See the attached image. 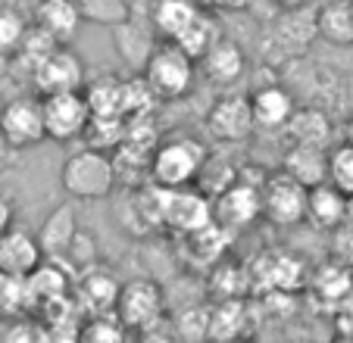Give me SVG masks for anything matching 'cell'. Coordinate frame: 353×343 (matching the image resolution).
Listing matches in <instances>:
<instances>
[{
    "instance_id": "obj_24",
    "label": "cell",
    "mask_w": 353,
    "mask_h": 343,
    "mask_svg": "<svg viewBox=\"0 0 353 343\" xmlns=\"http://www.w3.org/2000/svg\"><path fill=\"white\" fill-rule=\"evenodd\" d=\"M32 22L26 19V13H19L16 7H0V60H10L22 50Z\"/></svg>"
},
{
    "instance_id": "obj_10",
    "label": "cell",
    "mask_w": 353,
    "mask_h": 343,
    "mask_svg": "<svg viewBox=\"0 0 353 343\" xmlns=\"http://www.w3.org/2000/svg\"><path fill=\"white\" fill-rule=\"evenodd\" d=\"M207 128L222 144H241V141H247L256 128L250 97H241V94L219 97L207 112Z\"/></svg>"
},
{
    "instance_id": "obj_4",
    "label": "cell",
    "mask_w": 353,
    "mask_h": 343,
    "mask_svg": "<svg viewBox=\"0 0 353 343\" xmlns=\"http://www.w3.org/2000/svg\"><path fill=\"white\" fill-rule=\"evenodd\" d=\"M163 312H166V293H163V287L157 281L134 278V281H125L119 287L113 315L119 318V324L125 331L144 334V331L157 328L163 322Z\"/></svg>"
},
{
    "instance_id": "obj_1",
    "label": "cell",
    "mask_w": 353,
    "mask_h": 343,
    "mask_svg": "<svg viewBox=\"0 0 353 343\" xmlns=\"http://www.w3.org/2000/svg\"><path fill=\"white\" fill-rule=\"evenodd\" d=\"M207 165V150L191 134H175V138L157 144L154 159H150V181L169 191L194 187L200 181V172Z\"/></svg>"
},
{
    "instance_id": "obj_14",
    "label": "cell",
    "mask_w": 353,
    "mask_h": 343,
    "mask_svg": "<svg viewBox=\"0 0 353 343\" xmlns=\"http://www.w3.org/2000/svg\"><path fill=\"white\" fill-rule=\"evenodd\" d=\"M81 10L79 0H38L32 13V25L41 28L44 34L57 41V44H69L81 25Z\"/></svg>"
},
{
    "instance_id": "obj_35",
    "label": "cell",
    "mask_w": 353,
    "mask_h": 343,
    "mask_svg": "<svg viewBox=\"0 0 353 343\" xmlns=\"http://www.w3.org/2000/svg\"><path fill=\"white\" fill-rule=\"evenodd\" d=\"M279 10H300V7H310L313 0H272Z\"/></svg>"
},
{
    "instance_id": "obj_32",
    "label": "cell",
    "mask_w": 353,
    "mask_h": 343,
    "mask_svg": "<svg viewBox=\"0 0 353 343\" xmlns=\"http://www.w3.org/2000/svg\"><path fill=\"white\" fill-rule=\"evenodd\" d=\"M141 343H181V337L175 334L172 328H163V322H160L157 328H150V331L141 334Z\"/></svg>"
},
{
    "instance_id": "obj_13",
    "label": "cell",
    "mask_w": 353,
    "mask_h": 343,
    "mask_svg": "<svg viewBox=\"0 0 353 343\" xmlns=\"http://www.w3.org/2000/svg\"><path fill=\"white\" fill-rule=\"evenodd\" d=\"M197 66H200V72H203V79H207L210 85L228 87V85H234V81L244 75V69H247L244 47H241L238 41H232V38H219L197 60Z\"/></svg>"
},
{
    "instance_id": "obj_12",
    "label": "cell",
    "mask_w": 353,
    "mask_h": 343,
    "mask_svg": "<svg viewBox=\"0 0 353 343\" xmlns=\"http://www.w3.org/2000/svg\"><path fill=\"white\" fill-rule=\"evenodd\" d=\"M44 262V250L38 244V234H28L22 228H10L0 234V275L28 278Z\"/></svg>"
},
{
    "instance_id": "obj_21",
    "label": "cell",
    "mask_w": 353,
    "mask_h": 343,
    "mask_svg": "<svg viewBox=\"0 0 353 343\" xmlns=\"http://www.w3.org/2000/svg\"><path fill=\"white\" fill-rule=\"evenodd\" d=\"M316 32L332 44H353V0H325L316 10Z\"/></svg>"
},
{
    "instance_id": "obj_30",
    "label": "cell",
    "mask_w": 353,
    "mask_h": 343,
    "mask_svg": "<svg viewBox=\"0 0 353 343\" xmlns=\"http://www.w3.org/2000/svg\"><path fill=\"white\" fill-rule=\"evenodd\" d=\"M97 244H94V238L88 231H79L72 240V247H69V253L63 259H69V262L75 265V269H94V262H97Z\"/></svg>"
},
{
    "instance_id": "obj_25",
    "label": "cell",
    "mask_w": 353,
    "mask_h": 343,
    "mask_svg": "<svg viewBox=\"0 0 353 343\" xmlns=\"http://www.w3.org/2000/svg\"><path fill=\"white\" fill-rule=\"evenodd\" d=\"M313 287L319 291V297L344 300L347 293H353V269L328 259V262L313 275Z\"/></svg>"
},
{
    "instance_id": "obj_20",
    "label": "cell",
    "mask_w": 353,
    "mask_h": 343,
    "mask_svg": "<svg viewBox=\"0 0 353 343\" xmlns=\"http://www.w3.org/2000/svg\"><path fill=\"white\" fill-rule=\"evenodd\" d=\"M85 97L94 119H125V81L116 75H103L100 81H88Z\"/></svg>"
},
{
    "instance_id": "obj_34",
    "label": "cell",
    "mask_w": 353,
    "mask_h": 343,
    "mask_svg": "<svg viewBox=\"0 0 353 343\" xmlns=\"http://www.w3.org/2000/svg\"><path fill=\"white\" fill-rule=\"evenodd\" d=\"M200 10H232V7H241V0H194Z\"/></svg>"
},
{
    "instance_id": "obj_39",
    "label": "cell",
    "mask_w": 353,
    "mask_h": 343,
    "mask_svg": "<svg viewBox=\"0 0 353 343\" xmlns=\"http://www.w3.org/2000/svg\"><path fill=\"white\" fill-rule=\"evenodd\" d=\"M338 343H353V340H338Z\"/></svg>"
},
{
    "instance_id": "obj_6",
    "label": "cell",
    "mask_w": 353,
    "mask_h": 343,
    "mask_svg": "<svg viewBox=\"0 0 353 343\" xmlns=\"http://www.w3.org/2000/svg\"><path fill=\"white\" fill-rule=\"evenodd\" d=\"M263 191V218L279 228H294V225L307 222V200L310 187H303L297 178H291L285 169L272 172L260 185Z\"/></svg>"
},
{
    "instance_id": "obj_27",
    "label": "cell",
    "mask_w": 353,
    "mask_h": 343,
    "mask_svg": "<svg viewBox=\"0 0 353 343\" xmlns=\"http://www.w3.org/2000/svg\"><path fill=\"white\" fill-rule=\"evenodd\" d=\"M216 41H219V34H216V22L210 19V13L203 10V13L197 16V22H194V25L188 28L179 41H175V44H179L181 50L191 56V60H200V56H203V53H207Z\"/></svg>"
},
{
    "instance_id": "obj_7",
    "label": "cell",
    "mask_w": 353,
    "mask_h": 343,
    "mask_svg": "<svg viewBox=\"0 0 353 343\" xmlns=\"http://www.w3.org/2000/svg\"><path fill=\"white\" fill-rule=\"evenodd\" d=\"M41 106H44L47 138L57 141V144H69L75 138H85L88 125L94 119L85 91L47 94V97H41Z\"/></svg>"
},
{
    "instance_id": "obj_31",
    "label": "cell",
    "mask_w": 353,
    "mask_h": 343,
    "mask_svg": "<svg viewBox=\"0 0 353 343\" xmlns=\"http://www.w3.org/2000/svg\"><path fill=\"white\" fill-rule=\"evenodd\" d=\"M81 343H125V328L119 324V318H113V322H94L81 334Z\"/></svg>"
},
{
    "instance_id": "obj_17",
    "label": "cell",
    "mask_w": 353,
    "mask_h": 343,
    "mask_svg": "<svg viewBox=\"0 0 353 343\" xmlns=\"http://www.w3.org/2000/svg\"><path fill=\"white\" fill-rule=\"evenodd\" d=\"M250 110H254V122L256 128H288V122L297 112V100L288 87L281 85H263L250 94Z\"/></svg>"
},
{
    "instance_id": "obj_37",
    "label": "cell",
    "mask_w": 353,
    "mask_h": 343,
    "mask_svg": "<svg viewBox=\"0 0 353 343\" xmlns=\"http://www.w3.org/2000/svg\"><path fill=\"white\" fill-rule=\"evenodd\" d=\"M347 144H353V116H350V122H347Z\"/></svg>"
},
{
    "instance_id": "obj_29",
    "label": "cell",
    "mask_w": 353,
    "mask_h": 343,
    "mask_svg": "<svg viewBox=\"0 0 353 343\" xmlns=\"http://www.w3.org/2000/svg\"><path fill=\"white\" fill-rule=\"evenodd\" d=\"M328 253H332L328 259L353 269V228L350 225H341V228L328 231Z\"/></svg>"
},
{
    "instance_id": "obj_18",
    "label": "cell",
    "mask_w": 353,
    "mask_h": 343,
    "mask_svg": "<svg viewBox=\"0 0 353 343\" xmlns=\"http://www.w3.org/2000/svg\"><path fill=\"white\" fill-rule=\"evenodd\" d=\"M347 203H350V197L344 191H338L332 181L310 187L307 222H313L322 231H334V228H341L347 222Z\"/></svg>"
},
{
    "instance_id": "obj_36",
    "label": "cell",
    "mask_w": 353,
    "mask_h": 343,
    "mask_svg": "<svg viewBox=\"0 0 353 343\" xmlns=\"http://www.w3.org/2000/svg\"><path fill=\"white\" fill-rule=\"evenodd\" d=\"M344 225H350L353 228V197H350V203H347V222Z\"/></svg>"
},
{
    "instance_id": "obj_28",
    "label": "cell",
    "mask_w": 353,
    "mask_h": 343,
    "mask_svg": "<svg viewBox=\"0 0 353 343\" xmlns=\"http://www.w3.org/2000/svg\"><path fill=\"white\" fill-rule=\"evenodd\" d=\"M328 181L347 197H353V144H338L328 150Z\"/></svg>"
},
{
    "instance_id": "obj_26",
    "label": "cell",
    "mask_w": 353,
    "mask_h": 343,
    "mask_svg": "<svg viewBox=\"0 0 353 343\" xmlns=\"http://www.w3.org/2000/svg\"><path fill=\"white\" fill-rule=\"evenodd\" d=\"M79 10L85 22L116 28L132 16V0H79Z\"/></svg>"
},
{
    "instance_id": "obj_33",
    "label": "cell",
    "mask_w": 353,
    "mask_h": 343,
    "mask_svg": "<svg viewBox=\"0 0 353 343\" xmlns=\"http://www.w3.org/2000/svg\"><path fill=\"white\" fill-rule=\"evenodd\" d=\"M13 222H16L13 203H10V197H3V194H0V234H7L10 228H13Z\"/></svg>"
},
{
    "instance_id": "obj_40",
    "label": "cell",
    "mask_w": 353,
    "mask_h": 343,
    "mask_svg": "<svg viewBox=\"0 0 353 343\" xmlns=\"http://www.w3.org/2000/svg\"><path fill=\"white\" fill-rule=\"evenodd\" d=\"M291 343H303V340H291Z\"/></svg>"
},
{
    "instance_id": "obj_23",
    "label": "cell",
    "mask_w": 353,
    "mask_h": 343,
    "mask_svg": "<svg viewBox=\"0 0 353 343\" xmlns=\"http://www.w3.org/2000/svg\"><path fill=\"white\" fill-rule=\"evenodd\" d=\"M285 132H288V138H291V144L322 147V150H325L328 141H332V122H328V116L319 110H297Z\"/></svg>"
},
{
    "instance_id": "obj_15",
    "label": "cell",
    "mask_w": 353,
    "mask_h": 343,
    "mask_svg": "<svg viewBox=\"0 0 353 343\" xmlns=\"http://www.w3.org/2000/svg\"><path fill=\"white\" fill-rule=\"evenodd\" d=\"M200 13H203V10H200L194 0H147L150 25H154L157 38L169 41V44H175V41L197 22Z\"/></svg>"
},
{
    "instance_id": "obj_16",
    "label": "cell",
    "mask_w": 353,
    "mask_h": 343,
    "mask_svg": "<svg viewBox=\"0 0 353 343\" xmlns=\"http://www.w3.org/2000/svg\"><path fill=\"white\" fill-rule=\"evenodd\" d=\"M79 231L81 228H79V216H75V203H60L57 209L47 212L44 222H41L38 244H41V250H44V256L63 259Z\"/></svg>"
},
{
    "instance_id": "obj_3",
    "label": "cell",
    "mask_w": 353,
    "mask_h": 343,
    "mask_svg": "<svg viewBox=\"0 0 353 343\" xmlns=\"http://www.w3.org/2000/svg\"><path fill=\"white\" fill-rule=\"evenodd\" d=\"M141 75L160 100H181L197 81V60H191L179 44L160 41Z\"/></svg>"
},
{
    "instance_id": "obj_22",
    "label": "cell",
    "mask_w": 353,
    "mask_h": 343,
    "mask_svg": "<svg viewBox=\"0 0 353 343\" xmlns=\"http://www.w3.org/2000/svg\"><path fill=\"white\" fill-rule=\"evenodd\" d=\"M247 322V306L234 297L219 300L216 306H210V343H234L244 340L241 331Z\"/></svg>"
},
{
    "instance_id": "obj_5",
    "label": "cell",
    "mask_w": 353,
    "mask_h": 343,
    "mask_svg": "<svg viewBox=\"0 0 353 343\" xmlns=\"http://www.w3.org/2000/svg\"><path fill=\"white\" fill-rule=\"evenodd\" d=\"M0 141L10 150H32L41 141H47L41 97L26 94V97H13L0 106Z\"/></svg>"
},
{
    "instance_id": "obj_8",
    "label": "cell",
    "mask_w": 353,
    "mask_h": 343,
    "mask_svg": "<svg viewBox=\"0 0 353 343\" xmlns=\"http://www.w3.org/2000/svg\"><path fill=\"white\" fill-rule=\"evenodd\" d=\"M28 79H32L34 91L41 97H47V94H66V91H85V85H88L85 63L66 44H60L57 50L47 53Z\"/></svg>"
},
{
    "instance_id": "obj_9",
    "label": "cell",
    "mask_w": 353,
    "mask_h": 343,
    "mask_svg": "<svg viewBox=\"0 0 353 343\" xmlns=\"http://www.w3.org/2000/svg\"><path fill=\"white\" fill-rule=\"evenodd\" d=\"M260 216H263L260 185L234 181V185H228L225 191L213 197V218H216V225H222L228 234L250 228Z\"/></svg>"
},
{
    "instance_id": "obj_2",
    "label": "cell",
    "mask_w": 353,
    "mask_h": 343,
    "mask_svg": "<svg viewBox=\"0 0 353 343\" xmlns=\"http://www.w3.org/2000/svg\"><path fill=\"white\" fill-rule=\"evenodd\" d=\"M116 163L110 153L85 147V150L72 153V156L63 163L60 172V185L66 191L69 200H103L113 194L116 187Z\"/></svg>"
},
{
    "instance_id": "obj_11",
    "label": "cell",
    "mask_w": 353,
    "mask_h": 343,
    "mask_svg": "<svg viewBox=\"0 0 353 343\" xmlns=\"http://www.w3.org/2000/svg\"><path fill=\"white\" fill-rule=\"evenodd\" d=\"M213 197L197 187H181V191H169L166 200V228L179 234H197L207 225H213Z\"/></svg>"
},
{
    "instance_id": "obj_19",
    "label": "cell",
    "mask_w": 353,
    "mask_h": 343,
    "mask_svg": "<svg viewBox=\"0 0 353 343\" xmlns=\"http://www.w3.org/2000/svg\"><path fill=\"white\" fill-rule=\"evenodd\" d=\"M281 169L297 178L303 187H316L328 181V150L322 147H303V144H291Z\"/></svg>"
},
{
    "instance_id": "obj_41",
    "label": "cell",
    "mask_w": 353,
    "mask_h": 343,
    "mask_svg": "<svg viewBox=\"0 0 353 343\" xmlns=\"http://www.w3.org/2000/svg\"><path fill=\"white\" fill-rule=\"evenodd\" d=\"M0 106H3V103H0Z\"/></svg>"
},
{
    "instance_id": "obj_38",
    "label": "cell",
    "mask_w": 353,
    "mask_h": 343,
    "mask_svg": "<svg viewBox=\"0 0 353 343\" xmlns=\"http://www.w3.org/2000/svg\"><path fill=\"white\" fill-rule=\"evenodd\" d=\"M234 343H250V340H234Z\"/></svg>"
}]
</instances>
